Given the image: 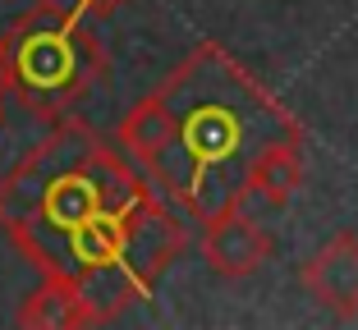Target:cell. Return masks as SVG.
Here are the masks:
<instances>
[{"mask_svg": "<svg viewBox=\"0 0 358 330\" xmlns=\"http://www.w3.org/2000/svg\"><path fill=\"white\" fill-rule=\"evenodd\" d=\"M308 299L317 308H327L331 317L354 321L358 317V234H336L317 248L299 271Z\"/></svg>", "mask_w": 358, "mask_h": 330, "instance_id": "8992f818", "label": "cell"}, {"mask_svg": "<svg viewBox=\"0 0 358 330\" xmlns=\"http://www.w3.org/2000/svg\"><path fill=\"white\" fill-rule=\"evenodd\" d=\"M74 5L87 14V19H110V14H115L124 0H74Z\"/></svg>", "mask_w": 358, "mask_h": 330, "instance_id": "30bf717a", "label": "cell"}, {"mask_svg": "<svg viewBox=\"0 0 358 330\" xmlns=\"http://www.w3.org/2000/svg\"><path fill=\"white\" fill-rule=\"evenodd\" d=\"M266 257H271V234L257 225V216H248V197H234L202 220V262L211 276L243 280L262 271Z\"/></svg>", "mask_w": 358, "mask_h": 330, "instance_id": "5b68a950", "label": "cell"}, {"mask_svg": "<svg viewBox=\"0 0 358 330\" xmlns=\"http://www.w3.org/2000/svg\"><path fill=\"white\" fill-rule=\"evenodd\" d=\"M161 92L175 110V138L148 179L193 220L248 197L243 170L262 151H253V142L303 138V124L289 115V106L216 42L193 46L161 78Z\"/></svg>", "mask_w": 358, "mask_h": 330, "instance_id": "7a4b0ae2", "label": "cell"}, {"mask_svg": "<svg viewBox=\"0 0 358 330\" xmlns=\"http://www.w3.org/2000/svg\"><path fill=\"white\" fill-rule=\"evenodd\" d=\"M5 42H10V96L46 124L64 119L110 74V55L78 5L37 0L5 28Z\"/></svg>", "mask_w": 358, "mask_h": 330, "instance_id": "3957f363", "label": "cell"}, {"mask_svg": "<svg viewBox=\"0 0 358 330\" xmlns=\"http://www.w3.org/2000/svg\"><path fill=\"white\" fill-rule=\"evenodd\" d=\"M170 138H175V110H170V101H166L161 87L148 92L138 106H129V115L120 119V128H115L120 151H124L134 165H143L148 174L161 160V151L170 147Z\"/></svg>", "mask_w": 358, "mask_h": 330, "instance_id": "ba28073f", "label": "cell"}, {"mask_svg": "<svg viewBox=\"0 0 358 330\" xmlns=\"http://www.w3.org/2000/svg\"><path fill=\"white\" fill-rule=\"evenodd\" d=\"M14 321H19L23 330H78V326H92L74 276H42V285L23 294Z\"/></svg>", "mask_w": 358, "mask_h": 330, "instance_id": "9c48e42d", "label": "cell"}, {"mask_svg": "<svg viewBox=\"0 0 358 330\" xmlns=\"http://www.w3.org/2000/svg\"><path fill=\"white\" fill-rule=\"evenodd\" d=\"M148 197H157L148 170L120 142L64 115L0 174V230L42 276H78Z\"/></svg>", "mask_w": 358, "mask_h": 330, "instance_id": "6da1fadb", "label": "cell"}, {"mask_svg": "<svg viewBox=\"0 0 358 330\" xmlns=\"http://www.w3.org/2000/svg\"><path fill=\"white\" fill-rule=\"evenodd\" d=\"M303 138H271L243 170V188L248 197H262L266 207H289L299 188H303Z\"/></svg>", "mask_w": 358, "mask_h": 330, "instance_id": "52a82bcc", "label": "cell"}, {"mask_svg": "<svg viewBox=\"0 0 358 330\" xmlns=\"http://www.w3.org/2000/svg\"><path fill=\"white\" fill-rule=\"evenodd\" d=\"M0 96H10V42L0 32Z\"/></svg>", "mask_w": 358, "mask_h": 330, "instance_id": "8fae6325", "label": "cell"}, {"mask_svg": "<svg viewBox=\"0 0 358 330\" xmlns=\"http://www.w3.org/2000/svg\"><path fill=\"white\" fill-rule=\"evenodd\" d=\"M189 234L179 216L170 211L161 197H148L124 225L115 230L110 248L101 253V262H92L87 271H78V294L92 326L120 321L134 303H148L157 280L170 271V262H179Z\"/></svg>", "mask_w": 358, "mask_h": 330, "instance_id": "277c9868", "label": "cell"}]
</instances>
